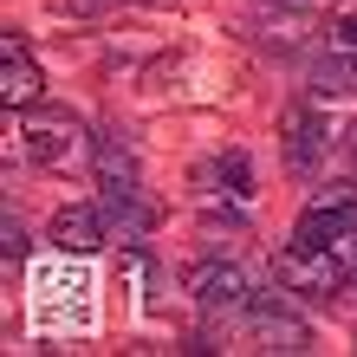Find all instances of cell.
I'll return each mask as SVG.
<instances>
[{"label":"cell","instance_id":"cell-13","mask_svg":"<svg viewBox=\"0 0 357 357\" xmlns=\"http://www.w3.org/2000/svg\"><path fill=\"white\" fill-rule=\"evenodd\" d=\"M325 52H338V59H351V66H357V13H344L338 26H331V39H325Z\"/></svg>","mask_w":357,"mask_h":357},{"label":"cell","instance_id":"cell-9","mask_svg":"<svg viewBox=\"0 0 357 357\" xmlns=\"http://www.w3.org/2000/svg\"><path fill=\"white\" fill-rule=\"evenodd\" d=\"M98 208L111 221V234H123V241H143L156 227V202L143 195V182L137 188H98Z\"/></svg>","mask_w":357,"mask_h":357},{"label":"cell","instance_id":"cell-16","mask_svg":"<svg viewBox=\"0 0 357 357\" xmlns=\"http://www.w3.org/2000/svg\"><path fill=\"white\" fill-rule=\"evenodd\" d=\"M66 7H72V13H85V20H91V13H104V7H117V0H66Z\"/></svg>","mask_w":357,"mask_h":357},{"label":"cell","instance_id":"cell-11","mask_svg":"<svg viewBox=\"0 0 357 357\" xmlns=\"http://www.w3.org/2000/svg\"><path fill=\"white\" fill-rule=\"evenodd\" d=\"M312 91L319 98H357V66L338 59V52H325L319 66H312Z\"/></svg>","mask_w":357,"mask_h":357},{"label":"cell","instance_id":"cell-12","mask_svg":"<svg viewBox=\"0 0 357 357\" xmlns=\"http://www.w3.org/2000/svg\"><path fill=\"white\" fill-rule=\"evenodd\" d=\"M215 176H221V195L227 202H247V195H254V156H247V150H221Z\"/></svg>","mask_w":357,"mask_h":357},{"label":"cell","instance_id":"cell-7","mask_svg":"<svg viewBox=\"0 0 357 357\" xmlns=\"http://www.w3.org/2000/svg\"><path fill=\"white\" fill-rule=\"evenodd\" d=\"M39 85H46V78H39V59L26 52L20 33H7L0 39V104H7V111H33Z\"/></svg>","mask_w":357,"mask_h":357},{"label":"cell","instance_id":"cell-10","mask_svg":"<svg viewBox=\"0 0 357 357\" xmlns=\"http://www.w3.org/2000/svg\"><path fill=\"white\" fill-rule=\"evenodd\" d=\"M91 176H98V188H137L143 182V162H137V150L117 130H98L91 137Z\"/></svg>","mask_w":357,"mask_h":357},{"label":"cell","instance_id":"cell-6","mask_svg":"<svg viewBox=\"0 0 357 357\" xmlns=\"http://www.w3.org/2000/svg\"><path fill=\"white\" fill-rule=\"evenodd\" d=\"M46 241L59 247V254H98V247L111 241V221H104L98 202H66V208L46 221Z\"/></svg>","mask_w":357,"mask_h":357},{"label":"cell","instance_id":"cell-8","mask_svg":"<svg viewBox=\"0 0 357 357\" xmlns=\"http://www.w3.org/2000/svg\"><path fill=\"white\" fill-rule=\"evenodd\" d=\"M280 156H286L292 176H312V169H319V156H325V123H319L312 104H292V111L280 117Z\"/></svg>","mask_w":357,"mask_h":357},{"label":"cell","instance_id":"cell-15","mask_svg":"<svg viewBox=\"0 0 357 357\" xmlns=\"http://www.w3.org/2000/svg\"><path fill=\"white\" fill-rule=\"evenodd\" d=\"M273 7H292V13H312V20H319V13L331 7V0H273Z\"/></svg>","mask_w":357,"mask_h":357},{"label":"cell","instance_id":"cell-3","mask_svg":"<svg viewBox=\"0 0 357 357\" xmlns=\"http://www.w3.org/2000/svg\"><path fill=\"white\" fill-rule=\"evenodd\" d=\"M20 150L39 169H52V162H72L78 150H91V130L59 104H33V111H20Z\"/></svg>","mask_w":357,"mask_h":357},{"label":"cell","instance_id":"cell-14","mask_svg":"<svg viewBox=\"0 0 357 357\" xmlns=\"http://www.w3.org/2000/svg\"><path fill=\"white\" fill-rule=\"evenodd\" d=\"M20 254H26V227L7 215V260H20Z\"/></svg>","mask_w":357,"mask_h":357},{"label":"cell","instance_id":"cell-17","mask_svg":"<svg viewBox=\"0 0 357 357\" xmlns=\"http://www.w3.org/2000/svg\"><path fill=\"white\" fill-rule=\"evenodd\" d=\"M338 254H344V266H351V280H357V234H351V241H338Z\"/></svg>","mask_w":357,"mask_h":357},{"label":"cell","instance_id":"cell-1","mask_svg":"<svg viewBox=\"0 0 357 357\" xmlns=\"http://www.w3.org/2000/svg\"><path fill=\"white\" fill-rule=\"evenodd\" d=\"M241 312H247V338H254V351L299 357V351L312 344V325L299 319V305L286 299V286H280V280H273V286H260V292H247V299H241Z\"/></svg>","mask_w":357,"mask_h":357},{"label":"cell","instance_id":"cell-18","mask_svg":"<svg viewBox=\"0 0 357 357\" xmlns=\"http://www.w3.org/2000/svg\"><path fill=\"white\" fill-rule=\"evenodd\" d=\"M344 150H351V162H357V123H351V130H344Z\"/></svg>","mask_w":357,"mask_h":357},{"label":"cell","instance_id":"cell-4","mask_svg":"<svg viewBox=\"0 0 357 357\" xmlns=\"http://www.w3.org/2000/svg\"><path fill=\"white\" fill-rule=\"evenodd\" d=\"M273 280H280L286 292H299V299H338L344 280H351V266L338 247H280V260H273Z\"/></svg>","mask_w":357,"mask_h":357},{"label":"cell","instance_id":"cell-2","mask_svg":"<svg viewBox=\"0 0 357 357\" xmlns=\"http://www.w3.org/2000/svg\"><path fill=\"white\" fill-rule=\"evenodd\" d=\"M357 234V176H331L312 188L305 215L292 221V241L299 247H338Z\"/></svg>","mask_w":357,"mask_h":357},{"label":"cell","instance_id":"cell-5","mask_svg":"<svg viewBox=\"0 0 357 357\" xmlns=\"http://www.w3.org/2000/svg\"><path fill=\"white\" fill-rule=\"evenodd\" d=\"M182 292L195 305H208V312H227V305H241L254 286H247V266L241 260H221L215 254V260H195V266L182 273Z\"/></svg>","mask_w":357,"mask_h":357}]
</instances>
